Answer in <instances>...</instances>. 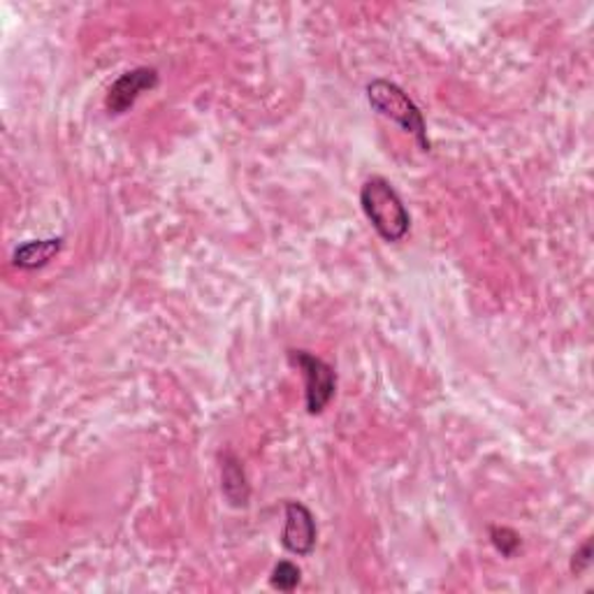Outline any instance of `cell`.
Here are the masks:
<instances>
[{
  "mask_svg": "<svg viewBox=\"0 0 594 594\" xmlns=\"http://www.w3.org/2000/svg\"><path fill=\"white\" fill-rule=\"evenodd\" d=\"M360 207L384 242H402L411 230V214L386 177H369L360 186Z\"/></svg>",
  "mask_w": 594,
  "mask_h": 594,
  "instance_id": "obj_1",
  "label": "cell"
},
{
  "mask_svg": "<svg viewBox=\"0 0 594 594\" xmlns=\"http://www.w3.org/2000/svg\"><path fill=\"white\" fill-rule=\"evenodd\" d=\"M367 94V102L376 114H381L384 119L398 123L400 129L409 135H413L416 140L421 151H429L432 142L427 137V125H425V117L421 112V107L409 98V94L404 92L402 86H398L390 80H372L365 88Z\"/></svg>",
  "mask_w": 594,
  "mask_h": 594,
  "instance_id": "obj_2",
  "label": "cell"
},
{
  "mask_svg": "<svg viewBox=\"0 0 594 594\" xmlns=\"http://www.w3.org/2000/svg\"><path fill=\"white\" fill-rule=\"evenodd\" d=\"M288 363L300 369L304 379V407L310 416H320L337 392V372L326 360L304 349H288Z\"/></svg>",
  "mask_w": 594,
  "mask_h": 594,
  "instance_id": "obj_3",
  "label": "cell"
},
{
  "mask_svg": "<svg viewBox=\"0 0 594 594\" xmlns=\"http://www.w3.org/2000/svg\"><path fill=\"white\" fill-rule=\"evenodd\" d=\"M318 542L316 518L307 504L288 499L283 507V530H281V546L298 557H310Z\"/></svg>",
  "mask_w": 594,
  "mask_h": 594,
  "instance_id": "obj_4",
  "label": "cell"
},
{
  "mask_svg": "<svg viewBox=\"0 0 594 594\" xmlns=\"http://www.w3.org/2000/svg\"><path fill=\"white\" fill-rule=\"evenodd\" d=\"M158 82H160V75H158L156 68L142 65V68H133L129 72H123V75H119L114 80L110 92H107V98H105L107 114H112V117L125 114L140 100L142 94L154 92Z\"/></svg>",
  "mask_w": 594,
  "mask_h": 594,
  "instance_id": "obj_5",
  "label": "cell"
},
{
  "mask_svg": "<svg viewBox=\"0 0 594 594\" xmlns=\"http://www.w3.org/2000/svg\"><path fill=\"white\" fill-rule=\"evenodd\" d=\"M221 493L232 509H246L251 499V485L242 460L232 453H221Z\"/></svg>",
  "mask_w": 594,
  "mask_h": 594,
  "instance_id": "obj_6",
  "label": "cell"
},
{
  "mask_svg": "<svg viewBox=\"0 0 594 594\" xmlns=\"http://www.w3.org/2000/svg\"><path fill=\"white\" fill-rule=\"evenodd\" d=\"M63 238H49V240H31L24 242L14 248L12 254V265L26 269H40L53 260V256H59V251L63 248Z\"/></svg>",
  "mask_w": 594,
  "mask_h": 594,
  "instance_id": "obj_7",
  "label": "cell"
},
{
  "mask_svg": "<svg viewBox=\"0 0 594 594\" xmlns=\"http://www.w3.org/2000/svg\"><path fill=\"white\" fill-rule=\"evenodd\" d=\"M488 534H490V544L495 546V550L501 557H507V560L516 557L520 546H523V538H520V534L507 525H493L488 530Z\"/></svg>",
  "mask_w": 594,
  "mask_h": 594,
  "instance_id": "obj_8",
  "label": "cell"
},
{
  "mask_svg": "<svg viewBox=\"0 0 594 594\" xmlns=\"http://www.w3.org/2000/svg\"><path fill=\"white\" fill-rule=\"evenodd\" d=\"M302 581V569L291 562V560H281L275 565L272 573H269V585H272L275 590L279 592H293L298 590Z\"/></svg>",
  "mask_w": 594,
  "mask_h": 594,
  "instance_id": "obj_9",
  "label": "cell"
},
{
  "mask_svg": "<svg viewBox=\"0 0 594 594\" xmlns=\"http://www.w3.org/2000/svg\"><path fill=\"white\" fill-rule=\"evenodd\" d=\"M590 567H592V542L587 538V542L579 550H575L573 557H571V573L573 575H581Z\"/></svg>",
  "mask_w": 594,
  "mask_h": 594,
  "instance_id": "obj_10",
  "label": "cell"
}]
</instances>
